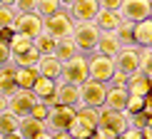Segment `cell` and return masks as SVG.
I'll use <instances>...</instances> for the list:
<instances>
[{
  "label": "cell",
  "instance_id": "83f0119b",
  "mask_svg": "<svg viewBox=\"0 0 152 139\" xmlns=\"http://www.w3.org/2000/svg\"><path fill=\"white\" fill-rule=\"evenodd\" d=\"M18 124H20V119L12 114L10 109L0 112V137H8V134H15L18 132Z\"/></svg>",
  "mask_w": 152,
  "mask_h": 139
},
{
  "label": "cell",
  "instance_id": "9a60e30c",
  "mask_svg": "<svg viewBox=\"0 0 152 139\" xmlns=\"http://www.w3.org/2000/svg\"><path fill=\"white\" fill-rule=\"evenodd\" d=\"M30 92H33L35 97L40 99V102H48L50 107L58 104V102H55V92H58V82H55V80H45V77H40V80L33 85V90H30Z\"/></svg>",
  "mask_w": 152,
  "mask_h": 139
},
{
  "label": "cell",
  "instance_id": "ffe728a7",
  "mask_svg": "<svg viewBox=\"0 0 152 139\" xmlns=\"http://www.w3.org/2000/svg\"><path fill=\"white\" fill-rule=\"evenodd\" d=\"M122 22L125 20L120 17V12H112V10H100L95 17V25H97L100 33H117V28Z\"/></svg>",
  "mask_w": 152,
  "mask_h": 139
},
{
  "label": "cell",
  "instance_id": "8992f818",
  "mask_svg": "<svg viewBox=\"0 0 152 139\" xmlns=\"http://www.w3.org/2000/svg\"><path fill=\"white\" fill-rule=\"evenodd\" d=\"M75 107H65V104H53L50 107V114L45 119L48 132H67L70 124L75 122Z\"/></svg>",
  "mask_w": 152,
  "mask_h": 139
},
{
  "label": "cell",
  "instance_id": "277c9868",
  "mask_svg": "<svg viewBox=\"0 0 152 139\" xmlns=\"http://www.w3.org/2000/svg\"><path fill=\"white\" fill-rule=\"evenodd\" d=\"M70 37H72L75 47H77V52L82 55V52L95 50V45H97V40H100V30H97L95 22H75Z\"/></svg>",
  "mask_w": 152,
  "mask_h": 139
},
{
  "label": "cell",
  "instance_id": "7bdbcfd3",
  "mask_svg": "<svg viewBox=\"0 0 152 139\" xmlns=\"http://www.w3.org/2000/svg\"><path fill=\"white\" fill-rule=\"evenodd\" d=\"M140 132H142V137H145V139H152V122H150L145 129H140Z\"/></svg>",
  "mask_w": 152,
  "mask_h": 139
},
{
  "label": "cell",
  "instance_id": "52a82bcc",
  "mask_svg": "<svg viewBox=\"0 0 152 139\" xmlns=\"http://www.w3.org/2000/svg\"><path fill=\"white\" fill-rule=\"evenodd\" d=\"M72 28H75V20L65 10H60L53 17H45V33L50 37H55V40H67L72 35Z\"/></svg>",
  "mask_w": 152,
  "mask_h": 139
},
{
  "label": "cell",
  "instance_id": "d4e9b609",
  "mask_svg": "<svg viewBox=\"0 0 152 139\" xmlns=\"http://www.w3.org/2000/svg\"><path fill=\"white\" fill-rule=\"evenodd\" d=\"M33 45H35L37 52H40V57H48V55H55L58 40H55V37H50L48 33H42V35H37L35 40H33Z\"/></svg>",
  "mask_w": 152,
  "mask_h": 139
},
{
  "label": "cell",
  "instance_id": "1f68e13d",
  "mask_svg": "<svg viewBox=\"0 0 152 139\" xmlns=\"http://www.w3.org/2000/svg\"><path fill=\"white\" fill-rule=\"evenodd\" d=\"M140 62H142L140 72H142V75H147V77L152 80V47H142V52H140Z\"/></svg>",
  "mask_w": 152,
  "mask_h": 139
},
{
  "label": "cell",
  "instance_id": "c3c4849f",
  "mask_svg": "<svg viewBox=\"0 0 152 139\" xmlns=\"http://www.w3.org/2000/svg\"><path fill=\"white\" fill-rule=\"evenodd\" d=\"M50 137H53V134H50V132H45V134H40L37 139H50Z\"/></svg>",
  "mask_w": 152,
  "mask_h": 139
},
{
  "label": "cell",
  "instance_id": "cb8c5ba5",
  "mask_svg": "<svg viewBox=\"0 0 152 139\" xmlns=\"http://www.w3.org/2000/svg\"><path fill=\"white\" fill-rule=\"evenodd\" d=\"M135 42L140 47H152V17H147V20L142 22H135Z\"/></svg>",
  "mask_w": 152,
  "mask_h": 139
},
{
  "label": "cell",
  "instance_id": "7c38bea8",
  "mask_svg": "<svg viewBox=\"0 0 152 139\" xmlns=\"http://www.w3.org/2000/svg\"><path fill=\"white\" fill-rule=\"evenodd\" d=\"M35 102H37V97H35L30 90H18V92L8 99V109H10L18 119H25V117H30Z\"/></svg>",
  "mask_w": 152,
  "mask_h": 139
},
{
  "label": "cell",
  "instance_id": "d6986e66",
  "mask_svg": "<svg viewBox=\"0 0 152 139\" xmlns=\"http://www.w3.org/2000/svg\"><path fill=\"white\" fill-rule=\"evenodd\" d=\"M45 132H48L45 122H40V119H35V117H25V119H20V124H18V134L23 139H37L40 134H45Z\"/></svg>",
  "mask_w": 152,
  "mask_h": 139
},
{
  "label": "cell",
  "instance_id": "d6a6232c",
  "mask_svg": "<svg viewBox=\"0 0 152 139\" xmlns=\"http://www.w3.org/2000/svg\"><path fill=\"white\" fill-rule=\"evenodd\" d=\"M18 10L8 8V5H0V28H12V20H15Z\"/></svg>",
  "mask_w": 152,
  "mask_h": 139
},
{
  "label": "cell",
  "instance_id": "5b68a950",
  "mask_svg": "<svg viewBox=\"0 0 152 139\" xmlns=\"http://www.w3.org/2000/svg\"><path fill=\"white\" fill-rule=\"evenodd\" d=\"M105 94H107L105 82H95V80L87 77L80 85V102H82V107H92V109L105 107Z\"/></svg>",
  "mask_w": 152,
  "mask_h": 139
},
{
  "label": "cell",
  "instance_id": "603a6c76",
  "mask_svg": "<svg viewBox=\"0 0 152 139\" xmlns=\"http://www.w3.org/2000/svg\"><path fill=\"white\" fill-rule=\"evenodd\" d=\"M15 77L20 90H33V85L40 80V72L37 67H15Z\"/></svg>",
  "mask_w": 152,
  "mask_h": 139
},
{
  "label": "cell",
  "instance_id": "7dc6e473",
  "mask_svg": "<svg viewBox=\"0 0 152 139\" xmlns=\"http://www.w3.org/2000/svg\"><path fill=\"white\" fill-rule=\"evenodd\" d=\"M3 139H23V137L18 134V132H15V134H8V137H3Z\"/></svg>",
  "mask_w": 152,
  "mask_h": 139
},
{
  "label": "cell",
  "instance_id": "ee69618b",
  "mask_svg": "<svg viewBox=\"0 0 152 139\" xmlns=\"http://www.w3.org/2000/svg\"><path fill=\"white\" fill-rule=\"evenodd\" d=\"M5 109H8V97L0 94V112H5Z\"/></svg>",
  "mask_w": 152,
  "mask_h": 139
},
{
  "label": "cell",
  "instance_id": "b9f144b4",
  "mask_svg": "<svg viewBox=\"0 0 152 139\" xmlns=\"http://www.w3.org/2000/svg\"><path fill=\"white\" fill-rule=\"evenodd\" d=\"M50 139H72L70 134H67V132H53V137Z\"/></svg>",
  "mask_w": 152,
  "mask_h": 139
},
{
  "label": "cell",
  "instance_id": "5bb4252c",
  "mask_svg": "<svg viewBox=\"0 0 152 139\" xmlns=\"http://www.w3.org/2000/svg\"><path fill=\"white\" fill-rule=\"evenodd\" d=\"M55 102L65 104V107H82L80 102V85H70V82L58 80V92H55Z\"/></svg>",
  "mask_w": 152,
  "mask_h": 139
},
{
  "label": "cell",
  "instance_id": "7a4b0ae2",
  "mask_svg": "<svg viewBox=\"0 0 152 139\" xmlns=\"http://www.w3.org/2000/svg\"><path fill=\"white\" fill-rule=\"evenodd\" d=\"M12 30H15V35L35 40L37 35L45 33V20H42L37 12H18L15 20H12Z\"/></svg>",
  "mask_w": 152,
  "mask_h": 139
},
{
  "label": "cell",
  "instance_id": "30bf717a",
  "mask_svg": "<svg viewBox=\"0 0 152 139\" xmlns=\"http://www.w3.org/2000/svg\"><path fill=\"white\" fill-rule=\"evenodd\" d=\"M140 67H142V62H140V50L137 47H122L120 52L115 55V70H120V72H125V75H137L140 72Z\"/></svg>",
  "mask_w": 152,
  "mask_h": 139
},
{
  "label": "cell",
  "instance_id": "44dd1931",
  "mask_svg": "<svg viewBox=\"0 0 152 139\" xmlns=\"http://www.w3.org/2000/svg\"><path fill=\"white\" fill-rule=\"evenodd\" d=\"M10 65L0 67V94H5L8 99L20 90V87H18V77H15V67H10Z\"/></svg>",
  "mask_w": 152,
  "mask_h": 139
},
{
  "label": "cell",
  "instance_id": "6da1fadb",
  "mask_svg": "<svg viewBox=\"0 0 152 139\" xmlns=\"http://www.w3.org/2000/svg\"><path fill=\"white\" fill-rule=\"evenodd\" d=\"M95 132H97V109H92V107H77L75 122L70 124L67 134L72 139H87Z\"/></svg>",
  "mask_w": 152,
  "mask_h": 139
},
{
  "label": "cell",
  "instance_id": "2e32d148",
  "mask_svg": "<svg viewBox=\"0 0 152 139\" xmlns=\"http://www.w3.org/2000/svg\"><path fill=\"white\" fill-rule=\"evenodd\" d=\"M120 50H122V42L117 40L115 33H100V40H97V45H95V52L97 55H105V57L115 60V55Z\"/></svg>",
  "mask_w": 152,
  "mask_h": 139
},
{
  "label": "cell",
  "instance_id": "4dcf8cb0",
  "mask_svg": "<svg viewBox=\"0 0 152 139\" xmlns=\"http://www.w3.org/2000/svg\"><path fill=\"white\" fill-rule=\"evenodd\" d=\"M30 47H33V40H28V37H23V35H15L10 40V60L15 57V55L25 52V50H30Z\"/></svg>",
  "mask_w": 152,
  "mask_h": 139
},
{
  "label": "cell",
  "instance_id": "e575fe53",
  "mask_svg": "<svg viewBox=\"0 0 152 139\" xmlns=\"http://www.w3.org/2000/svg\"><path fill=\"white\" fill-rule=\"evenodd\" d=\"M48 114H50V104H48V102H40V99H37V102L33 104V112H30V117H35V119H40V122H45V119H48Z\"/></svg>",
  "mask_w": 152,
  "mask_h": 139
},
{
  "label": "cell",
  "instance_id": "3957f363",
  "mask_svg": "<svg viewBox=\"0 0 152 139\" xmlns=\"http://www.w3.org/2000/svg\"><path fill=\"white\" fill-rule=\"evenodd\" d=\"M97 127L120 137L122 132L130 129V114L127 112H115V109H107V107H100L97 109Z\"/></svg>",
  "mask_w": 152,
  "mask_h": 139
},
{
  "label": "cell",
  "instance_id": "d590c367",
  "mask_svg": "<svg viewBox=\"0 0 152 139\" xmlns=\"http://www.w3.org/2000/svg\"><path fill=\"white\" fill-rule=\"evenodd\" d=\"M112 87H127V82H130V75H125V72H120V70H115V75H112Z\"/></svg>",
  "mask_w": 152,
  "mask_h": 139
},
{
  "label": "cell",
  "instance_id": "ab89813d",
  "mask_svg": "<svg viewBox=\"0 0 152 139\" xmlns=\"http://www.w3.org/2000/svg\"><path fill=\"white\" fill-rule=\"evenodd\" d=\"M15 37V30L12 28H0V42H5V45H10V40Z\"/></svg>",
  "mask_w": 152,
  "mask_h": 139
},
{
  "label": "cell",
  "instance_id": "4fadbf2b",
  "mask_svg": "<svg viewBox=\"0 0 152 139\" xmlns=\"http://www.w3.org/2000/svg\"><path fill=\"white\" fill-rule=\"evenodd\" d=\"M97 12H100L97 0H75L70 5V17L75 22H95Z\"/></svg>",
  "mask_w": 152,
  "mask_h": 139
},
{
  "label": "cell",
  "instance_id": "f546056e",
  "mask_svg": "<svg viewBox=\"0 0 152 139\" xmlns=\"http://www.w3.org/2000/svg\"><path fill=\"white\" fill-rule=\"evenodd\" d=\"M132 33H135V22H122L117 28L115 35H117V40L122 42V47H127L130 42H135V35H132Z\"/></svg>",
  "mask_w": 152,
  "mask_h": 139
},
{
  "label": "cell",
  "instance_id": "60d3db41",
  "mask_svg": "<svg viewBox=\"0 0 152 139\" xmlns=\"http://www.w3.org/2000/svg\"><path fill=\"white\" fill-rule=\"evenodd\" d=\"M120 139H145V137H142V132H140V129L130 127L127 132H122V134H120Z\"/></svg>",
  "mask_w": 152,
  "mask_h": 139
},
{
  "label": "cell",
  "instance_id": "74e56055",
  "mask_svg": "<svg viewBox=\"0 0 152 139\" xmlns=\"http://www.w3.org/2000/svg\"><path fill=\"white\" fill-rule=\"evenodd\" d=\"M100 3V10H112V12H120V5L122 0H97Z\"/></svg>",
  "mask_w": 152,
  "mask_h": 139
},
{
  "label": "cell",
  "instance_id": "ac0fdd59",
  "mask_svg": "<svg viewBox=\"0 0 152 139\" xmlns=\"http://www.w3.org/2000/svg\"><path fill=\"white\" fill-rule=\"evenodd\" d=\"M37 72H40V77H45V80H55V82H58V80L62 77V62L55 57V55L40 57V62H37Z\"/></svg>",
  "mask_w": 152,
  "mask_h": 139
},
{
  "label": "cell",
  "instance_id": "836d02e7",
  "mask_svg": "<svg viewBox=\"0 0 152 139\" xmlns=\"http://www.w3.org/2000/svg\"><path fill=\"white\" fill-rule=\"evenodd\" d=\"M145 109V97H137V94H130L127 99V107H125V112L127 114H137V112Z\"/></svg>",
  "mask_w": 152,
  "mask_h": 139
},
{
  "label": "cell",
  "instance_id": "e0dca14e",
  "mask_svg": "<svg viewBox=\"0 0 152 139\" xmlns=\"http://www.w3.org/2000/svg\"><path fill=\"white\" fill-rule=\"evenodd\" d=\"M127 99H130L127 87H107L105 107H107V109H115V112H125V107H127Z\"/></svg>",
  "mask_w": 152,
  "mask_h": 139
},
{
  "label": "cell",
  "instance_id": "f6af8a7d",
  "mask_svg": "<svg viewBox=\"0 0 152 139\" xmlns=\"http://www.w3.org/2000/svg\"><path fill=\"white\" fill-rule=\"evenodd\" d=\"M18 0H0V5H8V8H15Z\"/></svg>",
  "mask_w": 152,
  "mask_h": 139
},
{
  "label": "cell",
  "instance_id": "816d5d0a",
  "mask_svg": "<svg viewBox=\"0 0 152 139\" xmlns=\"http://www.w3.org/2000/svg\"><path fill=\"white\" fill-rule=\"evenodd\" d=\"M117 139H120V137H117Z\"/></svg>",
  "mask_w": 152,
  "mask_h": 139
},
{
  "label": "cell",
  "instance_id": "f1b7e54d",
  "mask_svg": "<svg viewBox=\"0 0 152 139\" xmlns=\"http://www.w3.org/2000/svg\"><path fill=\"white\" fill-rule=\"evenodd\" d=\"M62 10V5H60V0H37L35 3V12L45 20V17H53V15H58V12Z\"/></svg>",
  "mask_w": 152,
  "mask_h": 139
},
{
  "label": "cell",
  "instance_id": "8d00e7d4",
  "mask_svg": "<svg viewBox=\"0 0 152 139\" xmlns=\"http://www.w3.org/2000/svg\"><path fill=\"white\" fill-rule=\"evenodd\" d=\"M35 3H37V0H18L15 10L18 12H35Z\"/></svg>",
  "mask_w": 152,
  "mask_h": 139
},
{
  "label": "cell",
  "instance_id": "484cf974",
  "mask_svg": "<svg viewBox=\"0 0 152 139\" xmlns=\"http://www.w3.org/2000/svg\"><path fill=\"white\" fill-rule=\"evenodd\" d=\"M37 62H40V52L35 50V45L12 57V65H15V67H37Z\"/></svg>",
  "mask_w": 152,
  "mask_h": 139
},
{
  "label": "cell",
  "instance_id": "4316f807",
  "mask_svg": "<svg viewBox=\"0 0 152 139\" xmlns=\"http://www.w3.org/2000/svg\"><path fill=\"white\" fill-rule=\"evenodd\" d=\"M75 55H80V52H77V47H75L72 37H67V40H58V47H55V57H58L60 62L72 60Z\"/></svg>",
  "mask_w": 152,
  "mask_h": 139
},
{
  "label": "cell",
  "instance_id": "8fae6325",
  "mask_svg": "<svg viewBox=\"0 0 152 139\" xmlns=\"http://www.w3.org/2000/svg\"><path fill=\"white\" fill-rule=\"evenodd\" d=\"M120 17L125 22H142L150 17V0H122Z\"/></svg>",
  "mask_w": 152,
  "mask_h": 139
},
{
  "label": "cell",
  "instance_id": "7402d4cb",
  "mask_svg": "<svg viewBox=\"0 0 152 139\" xmlns=\"http://www.w3.org/2000/svg\"><path fill=\"white\" fill-rule=\"evenodd\" d=\"M127 92L137 94V97H147V94H152V80L147 75H142V72L132 75L130 82H127Z\"/></svg>",
  "mask_w": 152,
  "mask_h": 139
},
{
  "label": "cell",
  "instance_id": "ba28073f",
  "mask_svg": "<svg viewBox=\"0 0 152 139\" xmlns=\"http://www.w3.org/2000/svg\"><path fill=\"white\" fill-rule=\"evenodd\" d=\"M87 75L95 82H110L115 75V60L105 55H95L92 60H87Z\"/></svg>",
  "mask_w": 152,
  "mask_h": 139
},
{
  "label": "cell",
  "instance_id": "f907efd6",
  "mask_svg": "<svg viewBox=\"0 0 152 139\" xmlns=\"http://www.w3.org/2000/svg\"><path fill=\"white\" fill-rule=\"evenodd\" d=\"M0 139H3V137H0Z\"/></svg>",
  "mask_w": 152,
  "mask_h": 139
},
{
  "label": "cell",
  "instance_id": "bcb514c9",
  "mask_svg": "<svg viewBox=\"0 0 152 139\" xmlns=\"http://www.w3.org/2000/svg\"><path fill=\"white\" fill-rule=\"evenodd\" d=\"M72 3H75V0H60V5H62V8H67V10H70Z\"/></svg>",
  "mask_w": 152,
  "mask_h": 139
},
{
  "label": "cell",
  "instance_id": "9c48e42d",
  "mask_svg": "<svg viewBox=\"0 0 152 139\" xmlns=\"http://www.w3.org/2000/svg\"><path fill=\"white\" fill-rule=\"evenodd\" d=\"M90 75H87V60L82 55H75L72 60L62 62V82H70V85H82Z\"/></svg>",
  "mask_w": 152,
  "mask_h": 139
},
{
  "label": "cell",
  "instance_id": "f35d334b",
  "mask_svg": "<svg viewBox=\"0 0 152 139\" xmlns=\"http://www.w3.org/2000/svg\"><path fill=\"white\" fill-rule=\"evenodd\" d=\"M10 45H5V42H0V67L10 65Z\"/></svg>",
  "mask_w": 152,
  "mask_h": 139
},
{
  "label": "cell",
  "instance_id": "681fc988",
  "mask_svg": "<svg viewBox=\"0 0 152 139\" xmlns=\"http://www.w3.org/2000/svg\"><path fill=\"white\" fill-rule=\"evenodd\" d=\"M87 139H97V134H92V137H87Z\"/></svg>",
  "mask_w": 152,
  "mask_h": 139
}]
</instances>
